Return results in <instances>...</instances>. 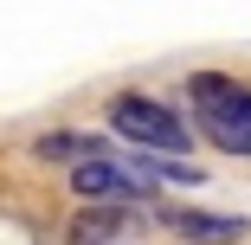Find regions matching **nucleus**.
Instances as JSON below:
<instances>
[{"label":"nucleus","mask_w":251,"mask_h":245,"mask_svg":"<svg viewBox=\"0 0 251 245\" xmlns=\"http://www.w3.org/2000/svg\"><path fill=\"white\" fill-rule=\"evenodd\" d=\"M26 155L45 168H84V162H103L116 149H110V136H90V129H45L26 142Z\"/></svg>","instance_id":"obj_4"},{"label":"nucleus","mask_w":251,"mask_h":245,"mask_svg":"<svg viewBox=\"0 0 251 245\" xmlns=\"http://www.w3.org/2000/svg\"><path fill=\"white\" fill-rule=\"evenodd\" d=\"M187 104H193L200 136H206L219 155L251 162V84L245 78H232V71H193L187 78Z\"/></svg>","instance_id":"obj_1"},{"label":"nucleus","mask_w":251,"mask_h":245,"mask_svg":"<svg viewBox=\"0 0 251 245\" xmlns=\"http://www.w3.org/2000/svg\"><path fill=\"white\" fill-rule=\"evenodd\" d=\"M110 136L129 142V149H148V155H187L193 149V129L174 104H161L155 90H116L110 110H103Z\"/></svg>","instance_id":"obj_2"},{"label":"nucleus","mask_w":251,"mask_h":245,"mask_svg":"<svg viewBox=\"0 0 251 245\" xmlns=\"http://www.w3.org/2000/svg\"><path fill=\"white\" fill-rule=\"evenodd\" d=\"M123 219H129V207H77L65 226V245H116Z\"/></svg>","instance_id":"obj_5"},{"label":"nucleus","mask_w":251,"mask_h":245,"mask_svg":"<svg viewBox=\"0 0 251 245\" xmlns=\"http://www.w3.org/2000/svg\"><path fill=\"white\" fill-rule=\"evenodd\" d=\"M174 239H187V245H245L251 239V219L245 213H213V207H168V200H155L148 207Z\"/></svg>","instance_id":"obj_3"}]
</instances>
